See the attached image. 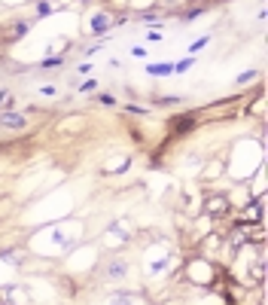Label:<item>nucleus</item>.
I'll return each instance as SVG.
<instances>
[{"instance_id":"obj_1","label":"nucleus","mask_w":268,"mask_h":305,"mask_svg":"<svg viewBox=\"0 0 268 305\" xmlns=\"http://www.w3.org/2000/svg\"><path fill=\"white\" fill-rule=\"evenodd\" d=\"M0 126H3V128H13V131H18V128H25V116H21V113L0 110Z\"/></svg>"},{"instance_id":"obj_5","label":"nucleus","mask_w":268,"mask_h":305,"mask_svg":"<svg viewBox=\"0 0 268 305\" xmlns=\"http://www.w3.org/2000/svg\"><path fill=\"white\" fill-rule=\"evenodd\" d=\"M107 272H110V278H122L125 275V263H113Z\"/></svg>"},{"instance_id":"obj_2","label":"nucleus","mask_w":268,"mask_h":305,"mask_svg":"<svg viewBox=\"0 0 268 305\" xmlns=\"http://www.w3.org/2000/svg\"><path fill=\"white\" fill-rule=\"evenodd\" d=\"M107 31H110V16L107 13H98L95 18H91V34L101 37V34H107Z\"/></svg>"},{"instance_id":"obj_9","label":"nucleus","mask_w":268,"mask_h":305,"mask_svg":"<svg viewBox=\"0 0 268 305\" xmlns=\"http://www.w3.org/2000/svg\"><path fill=\"white\" fill-rule=\"evenodd\" d=\"M101 104H104V107H113L116 101H113V95H101Z\"/></svg>"},{"instance_id":"obj_7","label":"nucleus","mask_w":268,"mask_h":305,"mask_svg":"<svg viewBox=\"0 0 268 305\" xmlns=\"http://www.w3.org/2000/svg\"><path fill=\"white\" fill-rule=\"evenodd\" d=\"M219 208L226 211V201H223V198H211V205H207V211H211V214H216Z\"/></svg>"},{"instance_id":"obj_12","label":"nucleus","mask_w":268,"mask_h":305,"mask_svg":"<svg viewBox=\"0 0 268 305\" xmlns=\"http://www.w3.org/2000/svg\"><path fill=\"white\" fill-rule=\"evenodd\" d=\"M113 305H128V299H125V296H116V302H113Z\"/></svg>"},{"instance_id":"obj_13","label":"nucleus","mask_w":268,"mask_h":305,"mask_svg":"<svg viewBox=\"0 0 268 305\" xmlns=\"http://www.w3.org/2000/svg\"><path fill=\"white\" fill-rule=\"evenodd\" d=\"M0 305H3V299H0Z\"/></svg>"},{"instance_id":"obj_10","label":"nucleus","mask_w":268,"mask_h":305,"mask_svg":"<svg viewBox=\"0 0 268 305\" xmlns=\"http://www.w3.org/2000/svg\"><path fill=\"white\" fill-rule=\"evenodd\" d=\"M95 86H98L95 80H86V83H83V86H79V89H83V92H91V89H95Z\"/></svg>"},{"instance_id":"obj_8","label":"nucleus","mask_w":268,"mask_h":305,"mask_svg":"<svg viewBox=\"0 0 268 305\" xmlns=\"http://www.w3.org/2000/svg\"><path fill=\"white\" fill-rule=\"evenodd\" d=\"M253 76H256L253 71H247V73H241V76H238V86H247V83L253 80Z\"/></svg>"},{"instance_id":"obj_3","label":"nucleus","mask_w":268,"mask_h":305,"mask_svg":"<svg viewBox=\"0 0 268 305\" xmlns=\"http://www.w3.org/2000/svg\"><path fill=\"white\" fill-rule=\"evenodd\" d=\"M192 126V116H180V119H171V128H177V131H189Z\"/></svg>"},{"instance_id":"obj_4","label":"nucleus","mask_w":268,"mask_h":305,"mask_svg":"<svg viewBox=\"0 0 268 305\" xmlns=\"http://www.w3.org/2000/svg\"><path fill=\"white\" fill-rule=\"evenodd\" d=\"M171 71H174L171 64H153V67H149V73H156V76H165V73H171Z\"/></svg>"},{"instance_id":"obj_6","label":"nucleus","mask_w":268,"mask_h":305,"mask_svg":"<svg viewBox=\"0 0 268 305\" xmlns=\"http://www.w3.org/2000/svg\"><path fill=\"white\" fill-rule=\"evenodd\" d=\"M13 107V95L9 92H0V110H9Z\"/></svg>"},{"instance_id":"obj_11","label":"nucleus","mask_w":268,"mask_h":305,"mask_svg":"<svg viewBox=\"0 0 268 305\" xmlns=\"http://www.w3.org/2000/svg\"><path fill=\"white\" fill-rule=\"evenodd\" d=\"M58 64H61V58H46L43 61V67H58Z\"/></svg>"}]
</instances>
